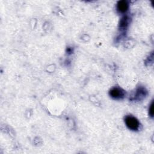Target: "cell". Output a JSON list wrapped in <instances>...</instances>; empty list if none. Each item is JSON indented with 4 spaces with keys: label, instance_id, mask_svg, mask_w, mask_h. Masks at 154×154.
<instances>
[{
    "label": "cell",
    "instance_id": "1",
    "mask_svg": "<svg viewBox=\"0 0 154 154\" xmlns=\"http://www.w3.org/2000/svg\"><path fill=\"white\" fill-rule=\"evenodd\" d=\"M127 127L132 131H137L139 128L140 123L138 120L132 116H127L125 119Z\"/></svg>",
    "mask_w": 154,
    "mask_h": 154
},
{
    "label": "cell",
    "instance_id": "2",
    "mask_svg": "<svg viewBox=\"0 0 154 154\" xmlns=\"http://www.w3.org/2000/svg\"><path fill=\"white\" fill-rule=\"evenodd\" d=\"M109 95L115 99H120L125 97V91L121 88L114 87L109 91Z\"/></svg>",
    "mask_w": 154,
    "mask_h": 154
},
{
    "label": "cell",
    "instance_id": "3",
    "mask_svg": "<svg viewBox=\"0 0 154 154\" xmlns=\"http://www.w3.org/2000/svg\"><path fill=\"white\" fill-rule=\"evenodd\" d=\"M146 95H147V90H146V88L142 87H139L136 90V92L135 94V99L140 100L143 99L144 97H145Z\"/></svg>",
    "mask_w": 154,
    "mask_h": 154
},
{
    "label": "cell",
    "instance_id": "4",
    "mask_svg": "<svg viewBox=\"0 0 154 154\" xmlns=\"http://www.w3.org/2000/svg\"><path fill=\"white\" fill-rule=\"evenodd\" d=\"M117 10L120 13H125L128 9V4L125 1H121L117 3Z\"/></svg>",
    "mask_w": 154,
    "mask_h": 154
},
{
    "label": "cell",
    "instance_id": "5",
    "mask_svg": "<svg viewBox=\"0 0 154 154\" xmlns=\"http://www.w3.org/2000/svg\"><path fill=\"white\" fill-rule=\"evenodd\" d=\"M129 23V19L127 16H124L120 21V26L121 28H125L128 26Z\"/></svg>",
    "mask_w": 154,
    "mask_h": 154
},
{
    "label": "cell",
    "instance_id": "6",
    "mask_svg": "<svg viewBox=\"0 0 154 154\" xmlns=\"http://www.w3.org/2000/svg\"><path fill=\"white\" fill-rule=\"evenodd\" d=\"M149 114L151 117L153 116V102H152L149 108Z\"/></svg>",
    "mask_w": 154,
    "mask_h": 154
}]
</instances>
